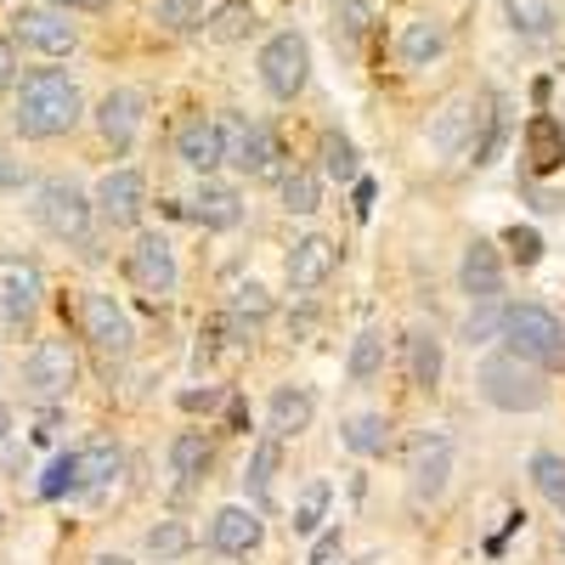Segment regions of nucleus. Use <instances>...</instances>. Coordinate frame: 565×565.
<instances>
[{"mask_svg":"<svg viewBox=\"0 0 565 565\" xmlns=\"http://www.w3.org/2000/svg\"><path fill=\"white\" fill-rule=\"evenodd\" d=\"M85 114V97L79 85L63 74V68H29L23 85H18V103H12V125L18 136L29 141H52V136H68Z\"/></svg>","mask_w":565,"mask_h":565,"instance_id":"f257e3e1","label":"nucleus"},{"mask_svg":"<svg viewBox=\"0 0 565 565\" xmlns=\"http://www.w3.org/2000/svg\"><path fill=\"white\" fill-rule=\"evenodd\" d=\"M476 391H481V402L498 407V413H537V407H548V367L514 356V351L503 345V351L481 356Z\"/></svg>","mask_w":565,"mask_h":565,"instance_id":"f03ea898","label":"nucleus"},{"mask_svg":"<svg viewBox=\"0 0 565 565\" xmlns=\"http://www.w3.org/2000/svg\"><path fill=\"white\" fill-rule=\"evenodd\" d=\"M498 340L514 351V356H526L537 367H565V322L537 306V300H521V306H503V328H498Z\"/></svg>","mask_w":565,"mask_h":565,"instance_id":"7ed1b4c3","label":"nucleus"},{"mask_svg":"<svg viewBox=\"0 0 565 565\" xmlns=\"http://www.w3.org/2000/svg\"><path fill=\"white\" fill-rule=\"evenodd\" d=\"M34 221L45 238H57V244H85L90 238V226H97V204H90V193L79 181H40L34 186Z\"/></svg>","mask_w":565,"mask_h":565,"instance_id":"20e7f679","label":"nucleus"},{"mask_svg":"<svg viewBox=\"0 0 565 565\" xmlns=\"http://www.w3.org/2000/svg\"><path fill=\"white\" fill-rule=\"evenodd\" d=\"M221 125V159L249 175V181H271L282 170V148H277V136L260 125V119H244V114H226L215 119Z\"/></svg>","mask_w":565,"mask_h":565,"instance_id":"39448f33","label":"nucleus"},{"mask_svg":"<svg viewBox=\"0 0 565 565\" xmlns=\"http://www.w3.org/2000/svg\"><path fill=\"white\" fill-rule=\"evenodd\" d=\"M79 380V356L68 340H34V351L23 356V396L40 402V407H52V402H68Z\"/></svg>","mask_w":565,"mask_h":565,"instance_id":"423d86ee","label":"nucleus"},{"mask_svg":"<svg viewBox=\"0 0 565 565\" xmlns=\"http://www.w3.org/2000/svg\"><path fill=\"white\" fill-rule=\"evenodd\" d=\"M306 79H311V45H306V34H295V29L271 34L260 45V85H266V97L295 103L306 90Z\"/></svg>","mask_w":565,"mask_h":565,"instance_id":"0eeeda50","label":"nucleus"},{"mask_svg":"<svg viewBox=\"0 0 565 565\" xmlns=\"http://www.w3.org/2000/svg\"><path fill=\"white\" fill-rule=\"evenodd\" d=\"M85 340H90V351H97L103 362H125L136 351V322H130L119 295H108V289L85 295Z\"/></svg>","mask_w":565,"mask_h":565,"instance_id":"6e6552de","label":"nucleus"},{"mask_svg":"<svg viewBox=\"0 0 565 565\" xmlns=\"http://www.w3.org/2000/svg\"><path fill=\"white\" fill-rule=\"evenodd\" d=\"M452 481V436L447 430H418L407 441V492L413 503H436Z\"/></svg>","mask_w":565,"mask_h":565,"instance_id":"1a4fd4ad","label":"nucleus"},{"mask_svg":"<svg viewBox=\"0 0 565 565\" xmlns=\"http://www.w3.org/2000/svg\"><path fill=\"white\" fill-rule=\"evenodd\" d=\"M125 277L136 282L141 295L153 300H170L175 282H181V266H175V249L164 232H136V244L125 249Z\"/></svg>","mask_w":565,"mask_h":565,"instance_id":"9d476101","label":"nucleus"},{"mask_svg":"<svg viewBox=\"0 0 565 565\" xmlns=\"http://www.w3.org/2000/svg\"><path fill=\"white\" fill-rule=\"evenodd\" d=\"M12 40L29 45V52H45V57H68L79 45V29L57 7H23V12H12Z\"/></svg>","mask_w":565,"mask_h":565,"instance_id":"9b49d317","label":"nucleus"},{"mask_svg":"<svg viewBox=\"0 0 565 565\" xmlns=\"http://www.w3.org/2000/svg\"><path fill=\"white\" fill-rule=\"evenodd\" d=\"M45 300V271L29 255H0V322H29Z\"/></svg>","mask_w":565,"mask_h":565,"instance_id":"f8f14e48","label":"nucleus"},{"mask_svg":"<svg viewBox=\"0 0 565 565\" xmlns=\"http://www.w3.org/2000/svg\"><path fill=\"white\" fill-rule=\"evenodd\" d=\"M90 204H97V215L108 226H136L141 210H148V181H141V170H108L97 181V193H90Z\"/></svg>","mask_w":565,"mask_h":565,"instance_id":"ddd939ff","label":"nucleus"},{"mask_svg":"<svg viewBox=\"0 0 565 565\" xmlns=\"http://www.w3.org/2000/svg\"><path fill=\"white\" fill-rule=\"evenodd\" d=\"M260 537H266L260 509H249V503H226V509L210 514V548H215V554H232V559H238V554H255Z\"/></svg>","mask_w":565,"mask_h":565,"instance_id":"4468645a","label":"nucleus"},{"mask_svg":"<svg viewBox=\"0 0 565 565\" xmlns=\"http://www.w3.org/2000/svg\"><path fill=\"white\" fill-rule=\"evenodd\" d=\"M334 266H340V249L322 238V232H306V238H295V249H289V289H322L328 277H334Z\"/></svg>","mask_w":565,"mask_h":565,"instance_id":"2eb2a0df","label":"nucleus"},{"mask_svg":"<svg viewBox=\"0 0 565 565\" xmlns=\"http://www.w3.org/2000/svg\"><path fill=\"white\" fill-rule=\"evenodd\" d=\"M402 351H407V380H413L418 391H436V385H441V367H447V345H441L436 328H430V322H413L407 340H402Z\"/></svg>","mask_w":565,"mask_h":565,"instance_id":"dca6fc26","label":"nucleus"},{"mask_svg":"<svg viewBox=\"0 0 565 565\" xmlns=\"http://www.w3.org/2000/svg\"><path fill=\"white\" fill-rule=\"evenodd\" d=\"M458 289L469 295V300H498L503 295V255L487 244V238H476L463 249V260H458Z\"/></svg>","mask_w":565,"mask_h":565,"instance_id":"f3484780","label":"nucleus"},{"mask_svg":"<svg viewBox=\"0 0 565 565\" xmlns=\"http://www.w3.org/2000/svg\"><path fill=\"white\" fill-rule=\"evenodd\" d=\"M311 418H317V396L306 385H277L271 402H266V436L289 441V436L311 430Z\"/></svg>","mask_w":565,"mask_h":565,"instance_id":"a211bd4d","label":"nucleus"},{"mask_svg":"<svg viewBox=\"0 0 565 565\" xmlns=\"http://www.w3.org/2000/svg\"><path fill=\"white\" fill-rule=\"evenodd\" d=\"M175 159L186 164V170H199V175H215L226 159H221V125L215 119H204V114H193L181 130H175Z\"/></svg>","mask_w":565,"mask_h":565,"instance_id":"6ab92c4d","label":"nucleus"},{"mask_svg":"<svg viewBox=\"0 0 565 565\" xmlns=\"http://www.w3.org/2000/svg\"><path fill=\"white\" fill-rule=\"evenodd\" d=\"M97 130L114 153H130V141L141 130V97L136 90H108V97L97 103Z\"/></svg>","mask_w":565,"mask_h":565,"instance_id":"aec40b11","label":"nucleus"},{"mask_svg":"<svg viewBox=\"0 0 565 565\" xmlns=\"http://www.w3.org/2000/svg\"><path fill=\"white\" fill-rule=\"evenodd\" d=\"M186 215H193L204 232H232V226L244 221V193L204 175V186H199V199H193V210H186Z\"/></svg>","mask_w":565,"mask_h":565,"instance_id":"412c9836","label":"nucleus"},{"mask_svg":"<svg viewBox=\"0 0 565 565\" xmlns=\"http://www.w3.org/2000/svg\"><path fill=\"white\" fill-rule=\"evenodd\" d=\"M503 130H509L503 97H492V90H481V97H476V125H469V148H463V159H476V164H492V153L503 148Z\"/></svg>","mask_w":565,"mask_h":565,"instance_id":"4be33fe9","label":"nucleus"},{"mask_svg":"<svg viewBox=\"0 0 565 565\" xmlns=\"http://www.w3.org/2000/svg\"><path fill=\"white\" fill-rule=\"evenodd\" d=\"M469 125H476V97H452V103L436 114V125H430V148H436L441 159H458V153L469 148Z\"/></svg>","mask_w":565,"mask_h":565,"instance_id":"5701e85b","label":"nucleus"},{"mask_svg":"<svg viewBox=\"0 0 565 565\" xmlns=\"http://www.w3.org/2000/svg\"><path fill=\"white\" fill-rule=\"evenodd\" d=\"M396 52H402L407 68H430V63L447 57V29H441L436 18H413V23L402 29V40H396Z\"/></svg>","mask_w":565,"mask_h":565,"instance_id":"b1692460","label":"nucleus"},{"mask_svg":"<svg viewBox=\"0 0 565 565\" xmlns=\"http://www.w3.org/2000/svg\"><path fill=\"white\" fill-rule=\"evenodd\" d=\"M526 164H532L537 175H554V170L565 164V125H559L554 114H537V119L526 125Z\"/></svg>","mask_w":565,"mask_h":565,"instance_id":"393cba45","label":"nucleus"},{"mask_svg":"<svg viewBox=\"0 0 565 565\" xmlns=\"http://www.w3.org/2000/svg\"><path fill=\"white\" fill-rule=\"evenodd\" d=\"M277 463H282V441H277V436H260V441H255V452H249V469H244V492H249V509H271Z\"/></svg>","mask_w":565,"mask_h":565,"instance_id":"a878e982","label":"nucleus"},{"mask_svg":"<svg viewBox=\"0 0 565 565\" xmlns=\"http://www.w3.org/2000/svg\"><path fill=\"white\" fill-rule=\"evenodd\" d=\"M317 175H328V181H340V186H351V181L362 175V159H356V141H351L345 130H322V141H317Z\"/></svg>","mask_w":565,"mask_h":565,"instance_id":"bb28decb","label":"nucleus"},{"mask_svg":"<svg viewBox=\"0 0 565 565\" xmlns=\"http://www.w3.org/2000/svg\"><path fill=\"white\" fill-rule=\"evenodd\" d=\"M210 436L204 430H181L175 441H170V476H175V487H199L204 481V469H210Z\"/></svg>","mask_w":565,"mask_h":565,"instance_id":"cd10ccee","label":"nucleus"},{"mask_svg":"<svg viewBox=\"0 0 565 565\" xmlns=\"http://www.w3.org/2000/svg\"><path fill=\"white\" fill-rule=\"evenodd\" d=\"M125 452L114 441H90V447H74V476H79V492H97L119 476Z\"/></svg>","mask_w":565,"mask_h":565,"instance_id":"c85d7f7f","label":"nucleus"},{"mask_svg":"<svg viewBox=\"0 0 565 565\" xmlns=\"http://www.w3.org/2000/svg\"><path fill=\"white\" fill-rule=\"evenodd\" d=\"M503 18H509V29L521 34L526 45H543V40H554V29H559V18H554L548 0H503Z\"/></svg>","mask_w":565,"mask_h":565,"instance_id":"c756f323","label":"nucleus"},{"mask_svg":"<svg viewBox=\"0 0 565 565\" xmlns=\"http://www.w3.org/2000/svg\"><path fill=\"white\" fill-rule=\"evenodd\" d=\"M345 373L351 385H373L385 373V328H362L351 340V356H345Z\"/></svg>","mask_w":565,"mask_h":565,"instance_id":"7c9ffc66","label":"nucleus"},{"mask_svg":"<svg viewBox=\"0 0 565 565\" xmlns=\"http://www.w3.org/2000/svg\"><path fill=\"white\" fill-rule=\"evenodd\" d=\"M277 193L289 215H317L322 210V175L317 170H277Z\"/></svg>","mask_w":565,"mask_h":565,"instance_id":"2f4dec72","label":"nucleus"},{"mask_svg":"<svg viewBox=\"0 0 565 565\" xmlns=\"http://www.w3.org/2000/svg\"><path fill=\"white\" fill-rule=\"evenodd\" d=\"M204 29H210V40H221V45L249 40V29H255V0H221V7L204 18Z\"/></svg>","mask_w":565,"mask_h":565,"instance_id":"473e14b6","label":"nucleus"},{"mask_svg":"<svg viewBox=\"0 0 565 565\" xmlns=\"http://www.w3.org/2000/svg\"><path fill=\"white\" fill-rule=\"evenodd\" d=\"M532 487H537V498L554 509V514H565V458L559 452H532Z\"/></svg>","mask_w":565,"mask_h":565,"instance_id":"72a5a7b5","label":"nucleus"},{"mask_svg":"<svg viewBox=\"0 0 565 565\" xmlns=\"http://www.w3.org/2000/svg\"><path fill=\"white\" fill-rule=\"evenodd\" d=\"M340 441H345L356 458H373V452H385V441H391V424H385L380 413H356V418H345Z\"/></svg>","mask_w":565,"mask_h":565,"instance_id":"f704fd0d","label":"nucleus"},{"mask_svg":"<svg viewBox=\"0 0 565 565\" xmlns=\"http://www.w3.org/2000/svg\"><path fill=\"white\" fill-rule=\"evenodd\" d=\"M498 328H503V295H498V300H469V317H463L469 351H476V345H492Z\"/></svg>","mask_w":565,"mask_h":565,"instance_id":"c9c22d12","label":"nucleus"},{"mask_svg":"<svg viewBox=\"0 0 565 565\" xmlns=\"http://www.w3.org/2000/svg\"><path fill=\"white\" fill-rule=\"evenodd\" d=\"M153 23L170 34H193L204 29V0H153Z\"/></svg>","mask_w":565,"mask_h":565,"instance_id":"e433bc0d","label":"nucleus"},{"mask_svg":"<svg viewBox=\"0 0 565 565\" xmlns=\"http://www.w3.org/2000/svg\"><path fill=\"white\" fill-rule=\"evenodd\" d=\"M328 498H334V487H328V481H311V487L300 492V503H295V532H300V537H317V532H322Z\"/></svg>","mask_w":565,"mask_h":565,"instance_id":"4c0bfd02","label":"nucleus"},{"mask_svg":"<svg viewBox=\"0 0 565 565\" xmlns=\"http://www.w3.org/2000/svg\"><path fill=\"white\" fill-rule=\"evenodd\" d=\"M45 503H57V498H74L79 492V476H74V452H57L52 463H45V476H40V487H34Z\"/></svg>","mask_w":565,"mask_h":565,"instance_id":"58836bf2","label":"nucleus"},{"mask_svg":"<svg viewBox=\"0 0 565 565\" xmlns=\"http://www.w3.org/2000/svg\"><path fill=\"white\" fill-rule=\"evenodd\" d=\"M367 23H373L367 0H340V7H334V40L362 45V40H367Z\"/></svg>","mask_w":565,"mask_h":565,"instance_id":"ea45409f","label":"nucleus"},{"mask_svg":"<svg viewBox=\"0 0 565 565\" xmlns=\"http://www.w3.org/2000/svg\"><path fill=\"white\" fill-rule=\"evenodd\" d=\"M232 317H238V322L271 317V295L260 289V282H238V289H232Z\"/></svg>","mask_w":565,"mask_h":565,"instance_id":"a19ab883","label":"nucleus"},{"mask_svg":"<svg viewBox=\"0 0 565 565\" xmlns=\"http://www.w3.org/2000/svg\"><path fill=\"white\" fill-rule=\"evenodd\" d=\"M148 548H153L159 559H181V554H186V526H181V521H159V526L148 532Z\"/></svg>","mask_w":565,"mask_h":565,"instance_id":"79ce46f5","label":"nucleus"},{"mask_svg":"<svg viewBox=\"0 0 565 565\" xmlns=\"http://www.w3.org/2000/svg\"><path fill=\"white\" fill-rule=\"evenodd\" d=\"M503 244H509V255L521 260V266H537V260H543V238H537L532 226H509Z\"/></svg>","mask_w":565,"mask_h":565,"instance_id":"37998d69","label":"nucleus"},{"mask_svg":"<svg viewBox=\"0 0 565 565\" xmlns=\"http://www.w3.org/2000/svg\"><path fill=\"white\" fill-rule=\"evenodd\" d=\"M18 85V52H12V40H0V90Z\"/></svg>","mask_w":565,"mask_h":565,"instance_id":"c03bdc74","label":"nucleus"},{"mask_svg":"<svg viewBox=\"0 0 565 565\" xmlns=\"http://www.w3.org/2000/svg\"><path fill=\"white\" fill-rule=\"evenodd\" d=\"M334 554H340V532H322L311 548V565H334Z\"/></svg>","mask_w":565,"mask_h":565,"instance_id":"a18cd8bd","label":"nucleus"},{"mask_svg":"<svg viewBox=\"0 0 565 565\" xmlns=\"http://www.w3.org/2000/svg\"><path fill=\"white\" fill-rule=\"evenodd\" d=\"M12 186H23V164L12 153H0V193H12Z\"/></svg>","mask_w":565,"mask_h":565,"instance_id":"49530a36","label":"nucleus"},{"mask_svg":"<svg viewBox=\"0 0 565 565\" xmlns=\"http://www.w3.org/2000/svg\"><path fill=\"white\" fill-rule=\"evenodd\" d=\"M181 407H186V413H210V407H215V391H210V385H204V391H181Z\"/></svg>","mask_w":565,"mask_h":565,"instance_id":"de8ad7c7","label":"nucleus"},{"mask_svg":"<svg viewBox=\"0 0 565 565\" xmlns=\"http://www.w3.org/2000/svg\"><path fill=\"white\" fill-rule=\"evenodd\" d=\"M52 7H57V12H103L108 0H52Z\"/></svg>","mask_w":565,"mask_h":565,"instance_id":"09e8293b","label":"nucleus"},{"mask_svg":"<svg viewBox=\"0 0 565 565\" xmlns=\"http://www.w3.org/2000/svg\"><path fill=\"white\" fill-rule=\"evenodd\" d=\"M351 186H356V215H367V210H373V181H362V175H356Z\"/></svg>","mask_w":565,"mask_h":565,"instance_id":"8fccbe9b","label":"nucleus"},{"mask_svg":"<svg viewBox=\"0 0 565 565\" xmlns=\"http://www.w3.org/2000/svg\"><path fill=\"white\" fill-rule=\"evenodd\" d=\"M7 436H12V407L0 402V441H7Z\"/></svg>","mask_w":565,"mask_h":565,"instance_id":"3c124183","label":"nucleus"},{"mask_svg":"<svg viewBox=\"0 0 565 565\" xmlns=\"http://www.w3.org/2000/svg\"><path fill=\"white\" fill-rule=\"evenodd\" d=\"M97 565H130V559H125V554H103Z\"/></svg>","mask_w":565,"mask_h":565,"instance_id":"603ef678","label":"nucleus"},{"mask_svg":"<svg viewBox=\"0 0 565 565\" xmlns=\"http://www.w3.org/2000/svg\"><path fill=\"white\" fill-rule=\"evenodd\" d=\"M559 125H565V119H559Z\"/></svg>","mask_w":565,"mask_h":565,"instance_id":"864d4df0","label":"nucleus"}]
</instances>
